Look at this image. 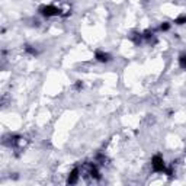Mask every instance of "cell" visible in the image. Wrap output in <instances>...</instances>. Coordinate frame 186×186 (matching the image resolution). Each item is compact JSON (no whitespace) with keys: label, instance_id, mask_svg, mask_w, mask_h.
I'll list each match as a JSON object with an SVG mask.
<instances>
[{"label":"cell","instance_id":"cell-1","mask_svg":"<svg viewBox=\"0 0 186 186\" xmlns=\"http://www.w3.org/2000/svg\"><path fill=\"white\" fill-rule=\"evenodd\" d=\"M39 13L45 17H51V16H58V15H61V10L58 8H55V6L48 5V6H41Z\"/></svg>","mask_w":186,"mask_h":186},{"label":"cell","instance_id":"cell-2","mask_svg":"<svg viewBox=\"0 0 186 186\" xmlns=\"http://www.w3.org/2000/svg\"><path fill=\"white\" fill-rule=\"evenodd\" d=\"M151 167H153L154 172H164L166 170V164H164V160L160 154H156L153 159H151Z\"/></svg>","mask_w":186,"mask_h":186},{"label":"cell","instance_id":"cell-3","mask_svg":"<svg viewBox=\"0 0 186 186\" xmlns=\"http://www.w3.org/2000/svg\"><path fill=\"white\" fill-rule=\"evenodd\" d=\"M79 176H80V170L77 169H73L70 172V175H68V179H67V183L68 185H74V183H77V180H79Z\"/></svg>","mask_w":186,"mask_h":186},{"label":"cell","instance_id":"cell-4","mask_svg":"<svg viewBox=\"0 0 186 186\" xmlns=\"http://www.w3.org/2000/svg\"><path fill=\"white\" fill-rule=\"evenodd\" d=\"M95 58H96L97 61H100V63H108V61H111V55L103 52V51H99V49L95 52Z\"/></svg>","mask_w":186,"mask_h":186},{"label":"cell","instance_id":"cell-5","mask_svg":"<svg viewBox=\"0 0 186 186\" xmlns=\"http://www.w3.org/2000/svg\"><path fill=\"white\" fill-rule=\"evenodd\" d=\"M131 39L134 41L137 45H140V42H141V39H143V33L134 32V33H132V36H131Z\"/></svg>","mask_w":186,"mask_h":186},{"label":"cell","instance_id":"cell-6","mask_svg":"<svg viewBox=\"0 0 186 186\" xmlns=\"http://www.w3.org/2000/svg\"><path fill=\"white\" fill-rule=\"evenodd\" d=\"M25 51H26L28 54H31V55H36V54H38V51L35 48H32L31 45H25Z\"/></svg>","mask_w":186,"mask_h":186},{"label":"cell","instance_id":"cell-7","mask_svg":"<svg viewBox=\"0 0 186 186\" xmlns=\"http://www.w3.org/2000/svg\"><path fill=\"white\" fill-rule=\"evenodd\" d=\"M153 35H154V33L151 32V31H146V32L143 33V38H146L147 41H150V42H151V39H153Z\"/></svg>","mask_w":186,"mask_h":186},{"label":"cell","instance_id":"cell-8","mask_svg":"<svg viewBox=\"0 0 186 186\" xmlns=\"http://www.w3.org/2000/svg\"><path fill=\"white\" fill-rule=\"evenodd\" d=\"M175 24H176V25H183V24H186V16H179L178 19H175Z\"/></svg>","mask_w":186,"mask_h":186},{"label":"cell","instance_id":"cell-9","mask_svg":"<svg viewBox=\"0 0 186 186\" xmlns=\"http://www.w3.org/2000/svg\"><path fill=\"white\" fill-rule=\"evenodd\" d=\"M179 64H180L182 68H186V55H182L179 58Z\"/></svg>","mask_w":186,"mask_h":186},{"label":"cell","instance_id":"cell-10","mask_svg":"<svg viewBox=\"0 0 186 186\" xmlns=\"http://www.w3.org/2000/svg\"><path fill=\"white\" fill-rule=\"evenodd\" d=\"M169 29H170V24H167V22H164L160 26V31H169Z\"/></svg>","mask_w":186,"mask_h":186},{"label":"cell","instance_id":"cell-11","mask_svg":"<svg viewBox=\"0 0 186 186\" xmlns=\"http://www.w3.org/2000/svg\"><path fill=\"white\" fill-rule=\"evenodd\" d=\"M77 90H80V89H83V83L81 81H76V86H74Z\"/></svg>","mask_w":186,"mask_h":186}]
</instances>
